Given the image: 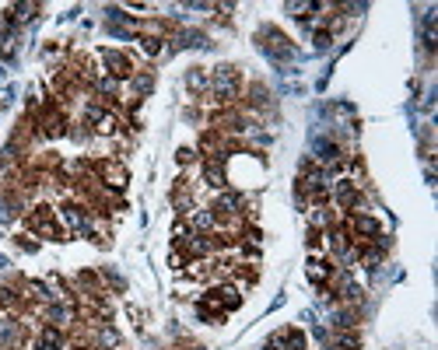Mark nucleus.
I'll return each mask as SVG.
<instances>
[{"mask_svg": "<svg viewBox=\"0 0 438 350\" xmlns=\"http://www.w3.org/2000/svg\"><path fill=\"white\" fill-rule=\"evenodd\" d=\"M207 95L214 99V105H217V109H235V105H239V99H242V74H239V67H232V64L214 67Z\"/></svg>", "mask_w": 438, "mask_h": 350, "instance_id": "f257e3e1", "label": "nucleus"}, {"mask_svg": "<svg viewBox=\"0 0 438 350\" xmlns=\"http://www.w3.org/2000/svg\"><path fill=\"white\" fill-rule=\"evenodd\" d=\"M25 224L29 231H36L39 238H50V242H67V228L60 224L57 210L50 203H36L32 210H25Z\"/></svg>", "mask_w": 438, "mask_h": 350, "instance_id": "f03ea898", "label": "nucleus"}, {"mask_svg": "<svg viewBox=\"0 0 438 350\" xmlns=\"http://www.w3.org/2000/svg\"><path fill=\"white\" fill-rule=\"evenodd\" d=\"M92 172H95V182L105 186V189H112V193H123L126 182H130L126 165L116 161V158H98V161H92Z\"/></svg>", "mask_w": 438, "mask_h": 350, "instance_id": "7ed1b4c3", "label": "nucleus"}, {"mask_svg": "<svg viewBox=\"0 0 438 350\" xmlns=\"http://www.w3.org/2000/svg\"><path fill=\"white\" fill-rule=\"evenodd\" d=\"M256 43H260V50H263L267 57H274V60H291V57H295L291 39H288L281 29H274V25H263V29L256 32Z\"/></svg>", "mask_w": 438, "mask_h": 350, "instance_id": "20e7f679", "label": "nucleus"}, {"mask_svg": "<svg viewBox=\"0 0 438 350\" xmlns=\"http://www.w3.org/2000/svg\"><path fill=\"white\" fill-rule=\"evenodd\" d=\"M57 217H60V224L67 228V231H78V235H88V228H92V207L88 203H81V200H67L60 210H57Z\"/></svg>", "mask_w": 438, "mask_h": 350, "instance_id": "39448f33", "label": "nucleus"}, {"mask_svg": "<svg viewBox=\"0 0 438 350\" xmlns=\"http://www.w3.org/2000/svg\"><path fill=\"white\" fill-rule=\"evenodd\" d=\"M98 60L105 64V74H109V78H116V81H130V78L137 74L133 57H130V53H123V50H102V53H98Z\"/></svg>", "mask_w": 438, "mask_h": 350, "instance_id": "423d86ee", "label": "nucleus"}, {"mask_svg": "<svg viewBox=\"0 0 438 350\" xmlns=\"http://www.w3.org/2000/svg\"><path fill=\"white\" fill-rule=\"evenodd\" d=\"M344 231L354 235L358 245H365V242H375V238L382 235V224H379L375 217H368V214H351L347 224H344Z\"/></svg>", "mask_w": 438, "mask_h": 350, "instance_id": "0eeeda50", "label": "nucleus"}, {"mask_svg": "<svg viewBox=\"0 0 438 350\" xmlns=\"http://www.w3.org/2000/svg\"><path fill=\"white\" fill-rule=\"evenodd\" d=\"M43 322L46 326H57V329H67L78 322V305L74 301H50L43 308Z\"/></svg>", "mask_w": 438, "mask_h": 350, "instance_id": "6e6552de", "label": "nucleus"}, {"mask_svg": "<svg viewBox=\"0 0 438 350\" xmlns=\"http://www.w3.org/2000/svg\"><path fill=\"white\" fill-rule=\"evenodd\" d=\"M221 221H232V217H242V210H246V196L242 193H232V189H221L217 193V200H214V207H210Z\"/></svg>", "mask_w": 438, "mask_h": 350, "instance_id": "1a4fd4ad", "label": "nucleus"}, {"mask_svg": "<svg viewBox=\"0 0 438 350\" xmlns=\"http://www.w3.org/2000/svg\"><path fill=\"white\" fill-rule=\"evenodd\" d=\"M200 172H203V182L210 186V189H228V172H225V158H203V165H200Z\"/></svg>", "mask_w": 438, "mask_h": 350, "instance_id": "9d476101", "label": "nucleus"}, {"mask_svg": "<svg viewBox=\"0 0 438 350\" xmlns=\"http://www.w3.org/2000/svg\"><path fill=\"white\" fill-rule=\"evenodd\" d=\"M333 200H337L340 210H351V214L361 207V193H358V186L351 179H337L333 182Z\"/></svg>", "mask_w": 438, "mask_h": 350, "instance_id": "9b49d317", "label": "nucleus"}, {"mask_svg": "<svg viewBox=\"0 0 438 350\" xmlns=\"http://www.w3.org/2000/svg\"><path fill=\"white\" fill-rule=\"evenodd\" d=\"M186 221H189V228H193L196 235H214L217 228H221V217H217L214 210H193Z\"/></svg>", "mask_w": 438, "mask_h": 350, "instance_id": "f8f14e48", "label": "nucleus"}, {"mask_svg": "<svg viewBox=\"0 0 438 350\" xmlns=\"http://www.w3.org/2000/svg\"><path fill=\"white\" fill-rule=\"evenodd\" d=\"M119 340H123V336H119L109 322L95 326V333H92V343H95L98 350H116V347H119Z\"/></svg>", "mask_w": 438, "mask_h": 350, "instance_id": "ddd939ff", "label": "nucleus"}, {"mask_svg": "<svg viewBox=\"0 0 438 350\" xmlns=\"http://www.w3.org/2000/svg\"><path fill=\"white\" fill-rule=\"evenodd\" d=\"M64 343H67V333H64V329H57V326H43V329H39V340H36L39 350H60Z\"/></svg>", "mask_w": 438, "mask_h": 350, "instance_id": "4468645a", "label": "nucleus"}, {"mask_svg": "<svg viewBox=\"0 0 438 350\" xmlns=\"http://www.w3.org/2000/svg\"><path fill=\"white\" fill-rule=\"evenodd\" d=\"M172 203H175V210L179 214H193V193H189V186H186V179H179L175 186H172Z\"/></svg>", "mask_w": 438, "mask_h": 350, "instance_id": "2eb2a0df", "label": "nucleus"}, {"mask_svg": "<svg viewBox=\"0 0 438 350\" xmlns=\"http://www.w3.org/2000/svg\"><path fill=\"white\" fill-rule=\"evenodd\" d=\"M0 308H4V312H11V315H18V312L25 308V298H22V291H15V287H8V284H0Z\"/></svg>", "mask_w": 438, "mask_h": 350, "instance_id": "dca6fc26", "label": "nucleus"}, {"mask_svg": "<svg viewBox=\"0 0 438 350\" xmlns=\"http://www.w3.org/2000/svg\"><path fill=\"white\" fill-rule=\"evenodd\" d=\"M316 161H319V168L340 165V147H337L333 140H319V144H316Z\"/></svg>", "mask_w": 438, "mask_h": 350, "instance_id": "f3484780", "label": "nucleus"}, {"mask_svg": "<svg viewBox=\"0 0 438 350\" xmlns=\"http://www.w3.org/2000/svg\"><path fill=\"white\" fill-rule=\"evenodd\" d=\"M186 88H189L193 95H207V88H210V74H207L203 67H189V74H186Z\"/></svg>", "mask_w": 438, "mask_h": 350, "instance_id": "a211bd4d", "label": "nucleus"}, {"mask_svg": "<svg viewBox=\"0 0 438 350\" xmlns=\"http://www.w3.org/2000/svg\"><path fill=\"white\" fill-rule=\"evenodd\" d=\"M330 277H333V263H330V259H309V280H312V284L326 287Z\"/></svg>", "mask_w": 438, "mask_h": 350, "instance_id": "6ab92c4d", "label": "nucleus"}, {"mask_svg": "<svg viewBox=\"0 0 438 350\" xmlns=\"http://www.w3.org/2000/svg\"><path fill=\"white\" fill-rule=\"evenodd\" d=\"M39 11H43V4H11V8H8V22L25 25V22H32Z\"/></svg>", "mask_w": 438, "mask_h": 350, "instance_id": "aec40b11", "label": "nucleus"}, {"mask_svg": "<svg viewBox=\"0 0 438 350\" xmlns=\"http://www.w3.org/2000/svg\"><path fill=\"white\" fill-rule=\"evenodd\" d=\"M249 109H270V92L263 85H249V99H246Z\"/></svg>", "mask_w": 438, "mask_h": 350, "instance_id": "412c9836", "label": "nucleus"}, {"mask_svg": "<svg viewBox=\"0 0 438 350\" xmlns=\"http://www.w3.org/2000/svg\"><path fill=\"white\" fill-rule=\"evenodd\" d=\"M130 88H133V95H147V92L154 88V74H151V71H137V74L130 78Z\"/></svg>", "mask_w": 438, "mask_h": 350, "instance_id": "4be33fe9", "label": "nucleus"}, {"mask_svg": "<svg viewBox=\"0 0 438 350\" xmlns=\"http://www.w3.org/2000/svg\"><path fill=\"white\" fill-rule=\"evenodd\" d=\"M92 88H95V95H105V99H116V95H119V81L109 78V74H98V81H95Z\"/></svg>", "mask_w": 438, "mask_h": 350, "instance_id": "5701e85b", "label": "nucleus"}, {"mask_svg": "<svg viewBox=\"0 0 438 350\" xmlns=\"http://www.w3.org/2000/svg\"><path fill=\"white\" fill-rule=\"evenodd\" d=\"M333 326H337V329H354V326H358V319H354V312H347V308H344V312H337V315H333Z\"/></svg>", "mask_w": 438, "mask_h": 350, "instance_id": "b1692460", "label": "nucleus"}, {"mask_svg": "<svg viewBox=\"0 0 438 350\" xmlns=\"http://www.w3.org/2000/svg\"><path fill=\"white\" fill-rule=\"evenodd\" d=\"M288 11L295 15V18H309L312 11H323L319 4H288Z\"/></svg>", "mask_w": 438, "mask_h": 350, "instance_id": "393cba45", "label": "nucleus"}, {"mask_svg": "<svg viewBox=\"0 0 438 350\" xmlns=\"http://www.w3.org/2000/svg\"><path fill=\"white\" fill-rule=\"evenodd\" d=\"M189 235H193L189 221H175V228H172V238H175V245H179V242H186Z\"/></svg>", "mask_w": 438, "mask_h": 350, "instance_id": "a878e982", "label": "nucleus"}, {"mask_svg": "<svg viewBox=\"0 0 438 350\" xmlns=\"http://www.w3.org/2000/svg\"><path fill=\"white\" fill-rule=\"evenodd\" d=\"M0 53H4V57L15 53V32H4V36H0Z\"/></svg>", "mask_w": 438, "mask_h": 350, "instance_id": "bb28decb", "label": "nucleus"}, {"mask_svg": "<svg viewBox=\"0 0 438 350\" xmlns=\"http://www.w3.org/2000/svg\"><path fill=\"white\" fill-rule=\"evenodd\" d=\"M140 50H144L147 57H161V43H158V39H140Z\"/></svg>", "mask_w": 438, "mask_h": 350, "instance_id": "cd10ccee", "label": "nucleus"}, {"mask_svg": "<svg viewBox=\"0 0 438 350\" xmlns=\"http://www.w3.org/2000/svg\"><path fill=\"white\" fill-rule=\"evenodd\" d=\"M175 161H179V165H193V161H196V151H193V147H179V151H175Z\"/></svg>", "mask_w": 438, "mask_h": 350, "instance_id": "c85d7f7f", "label": "nucleus"}, {"mask_svg": "<svg viewBox=\"0 0 438 350\" xmlns=\"http://www.w3.org/2000/svg\"><path fill=\"white\" fill-rule=\"evenodd\" d=\"M330 43H333L330 32H316V50H330Z\"/></svg>", "mask_w": 438, "mask_h": 350, "instance_id": "c756f323", "label": "nucleus"}, {"mask_svg": "<svg viewBox=\"0 0 438 350\" xmlns=\"http://www.w3.org/2000/svg\"><path fill=\"white\" fill-rule=\"evenodd\" d=\"M18 245H22V249H25V252H36V249H39V245H36V242H29V235H22V238H18Z\"/></svg>", "mask_w": 438, "mask_h": 350, "instance_id": "7c9ffc66", "label": "nucleus"}, {"mask_svg": "<svg viewBox=\"0 0 438 350\" xmlns=\"http://www.w3.org/2000/svg\"><path fill=\"white\" fill-rule=\"evenodd\" d=\"M74 350H98L95 343H74Z\"/></svg>", "mask_w": 438, "mask_h": 350, "instance_id": "2f4dec72", "label": "nucleus"}]
</instances>
